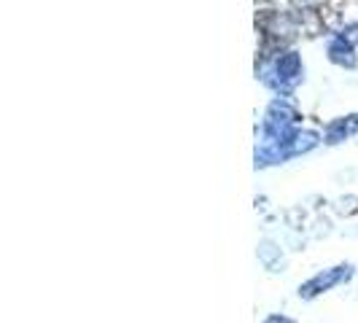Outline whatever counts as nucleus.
Wrapping results in <instances>:
<instances>
[{"mask_svg": "<svg viewBox=\"0 0 358 323\" xmlns=\"http://www.w3.org/2000/svg\"><path fill=\"white\" fill-rule=\"evenodd\" d=\"M350 278H353V267H350V264H340V267L323 269V272H318L315 278H310L305 286L299 288V296H302V299H315L318 294L331 291L334 286H340V283L350 280Z\"/></svg>", "mask_w": 358, "mask_h": 323, "instance_id": "1", "label": "nucleus"}, {"mask_svg": "<svg viewBox=\"0 0 358 323\" xmlns=\"http://www.w3.org/2000/svg\"><path fill=\"white\" fill-rule=\"evenodd\" d=\"M259 259H262V264H264L269 272H280V269H283L280 248H278L275 243H269V240H264V243L259 245Z\"/></svg>", "mask_w": 358, "mask_h": 323, "instance_id": "2", "label": "nucleus"}, {"mask_svg": "<svg viewBox=\"0 0 358 323\" xmlns=\"http://www.w3.org/2000/svg\"><path fill=\"white\" fill-rule=\"evenodd\" d=\"M329 54H331V59H334V62H342V65H356L353 46H350L345 38H337V41H331V46H329Z\"/></svg>", "mask_w": 358, "mask_h": 323, "instance_id": "3", "label": "nucleus"}, {"mask_svg": "<svg viewBox=\"0 0 358 323\" xmlns=\"http://www.w3.org/2000/svg\"><path fill=\"white\" fill-rule=\"evenodd\" d=\"M264 323H294L291 318H286V315H269Z\"/></svg>", "mask_w": 358, "mask_h": 323, "instance_id": "4", "label": "nucleus"}]
</instances>
